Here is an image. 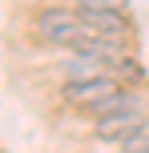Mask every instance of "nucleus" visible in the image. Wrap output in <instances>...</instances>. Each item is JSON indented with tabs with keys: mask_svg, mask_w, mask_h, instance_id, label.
<instances>
[{
	"mask_svg": "<svg viewBox=\"0 0 149 153\" xmlns=\"http://www.w3.org/2000/svg\"><path fill=\"white\" fill-rule=\"evenodd\" d=\"M125 89V85L117 81V76H89V81H69L61 89V97H64V105H73V109H85V113H101L105 105H109L117 93Z\"/></svg>",
	"mask_w": 149,
	"mask_h": 153,
	"instance_id": "f03ea898",
	"label": "nucleus"
},
{
	"mask_svg": "<svg viewBox=\"0 0 149 153\" xmlns=\"http://www.w3.org/2000/svg\"><path fill=\"white\" fill-rule=\"evenodd\" d=\"M125 153H149V129H141L133 141H125Z\"/></svg>",
	"mask_w": 149,
	"mask_h": 153,
	"instance_id": "39448f33",
	"label": "nucleus"
},
{
	"mask_svg": "<svg viewBox=\"0 0 149 153\" xmlns=\"http://www.w3.org/2000/svg\"><path fill=\"white\" fill-rule=\"evenodd\" d=\"M36 36L44 45H56V48H73L77 53L89 36V24L81 16V8H61V4H48L36 12Z\"/></svg>",
	"mask_w": 149,
	"mask_h": 153,
	"instance_id": "f257e3e1",
	"label": "nucleus"
},
{
	"mask_svg": "<svg viewBox=\"0 0 149 153\" xmlns=\"http://www.w3.org/2000/svg\"><path fill=\"white\" fill-rule=\"evenodd\" d=\"M85 12H129V0H77Z\"/></svg>",
	"mask_w": 149,
	"mask_h": 153,
	"instance_id": "20e7f679",
	"label": "nucleus"
},
{
	"mask_svg": "<svg viewBox=\"0 0 149 153\" xmlns=\"http://www.w3.org/2000/svg\"><path fill=\"white\" fill-rule=\"evenodd\" d=\"M141 129H149L141 109H121V113H109V117H93V137L105 141V145H125Z\"/></svg>",
	"mask_w": 149,
	"mask_h": 153,
	"instance_id": "7ed1b4c3",
	"label": "nucleus"
}]
</instances>
